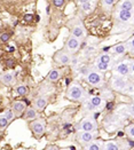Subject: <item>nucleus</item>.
Returning <instances> with one entry per match:
<instances>
[{"mask_svg": "<svg viewBox=\"0 0 134 150\" xmlns=\"http://www.w3.org/2000/svg\"><path fill=\"white\" fill-rule=\"evenodd\" d=\"M87 96L86 94V91L84 89L83 86H80L79 84L74 83V84H71L69 87H68V91H67V98L69 100L72 101H84Z\"/></svg>", "mask_w": 134, "mask_h": 150, "instance_id": "f257e3e1", "label": "nucleus"}, {"mask_svg": "<svg viewBox=\"0 0 134 150\" xmlns=\"http://www.w3.org/2000/svg\"><path fill=\"white\" fill-rule=\"evenodd\" d=\"M79 47H80V40H78L77 38H74L73 36H70L69 39L67 40V42H65L64 50L67 53H69L70 55H73V54H76L79 50Z\"/></svg>", "mask_w": 134, "mask_h": 150, "instance_id": "f03ea898", "label": "nucleus"}, {"mask_svg": "<svg viewBox=\"0 0 134 150\" xmlns=\"http://www.w3.org/2000/svg\"><path fill=\"white\" fill-rule=\"evenodd\" d=\"M86 79L93 86H101L103 84V75H102V72H99V71H95V70L89 71L86 75Z\"/></svg>", "mask_w": 134, "mask_h": 150, "instance_id": "7ed1b4c3", "label": "nucleus"}, {"mask_svg": "<svg viewBox=\"0 0 134 150\" xmlns=\"http://www.w3.org/2000/svg\"><path fill=\"white\" fill-rule=\"evenodd\" d=\"M71 36H73L74 38H77V39L80 40V41L86 37V29L82 21H77V22L72 25Z\"/></svg>", "mask_w": 134, "mask_h": 150, "instance_id": "20e7f679", "label": "nucleus"}, {"mask_svg": "<svg viewBox=\"0 0 134 150\" xmlns=\"http://www.w3.org/2000/svg\"><path fill=\"white\" fill-rule=\"evenodd\" d=\"M30 129L32 131V133L37 135V137H40L41 134H44L45 129H46V123L45 120L43 119H36L33 122L30 123Z\"/></svg>", "mask_w": 134, "mask_h": 150, "instance_id": "39448f33", "label": "nucleus"}, {"mask_svg": "<svg viewBox=\"0 0 134 150\" xmlns=\"http://www.w3.org/2000/svg\"><path fill=\"white\" fill-rule=\"evenodd\" d=\"M54 60L55 62L62 64V65H65V64H69L71 62V55L69 53H67L65 50H59L55 53L54 55Z\"/></svg>", "mask_w": 134, "mask_h": 150, "instance_id": "423d86ee", "label": "nucleus"}, {"mask_svg": "<svg viewBox=\"0 0 134 150\" xmlns=\"http://www.w3.org/2000/svg\"><path fill=\"white\" fill-rule=\"evenodd\" d=\"M132 12L118 9L116 13V22L118 23H128L132 21Z\"/></svg>", "mask_w": 134, "mask_h": 150, "instance_id": "0eeeda50", "label": "nucleus"}, {"mask_svg": "<svg viewBox=\"0 0 134 150\" xmlns=\"http://www.w3.org/2000/svg\"><path fill=\"white\" fill-rule=\"evenodd\" d=\"M79 127H80L84 132H93V131L96 129V122H95L93 118L87 117L84 120H82Z\"/></svg>", "mask_w": 134, "mask_h": 150, "instance_id": "6e6552de", "label": "nucleus"}, {"mask_svg": "<svg viewBox=\"0 0 134 150\" xmlns=\"http://www.w3.org/2000/svg\"><path fill=\"white\" fill-rule=\"evenodd\" d=\"M95 137H96V134L93 133V132H82L79 134L78 139H79V142L80 143H83L84 146H86V144L91 143L92 141H94Z\"/></svg>", "mask_w": 134, "mask_h": 150, "instance_id": "1a4fd4ad", "label": "nucleus"}, {"mask_svg": "<svg viewBox=\"0 0 134 150\" xmlns=\"http://www.w3.org/2000/svg\"><path fill=\"white\" fill-rule=\"evenodd\" d=\"M15 74L13 71H7L0 75V83H2L4 85H12L15 79Z\"/></svg>", "mask_w": 134, "mask_h": 150, "instance_id": "9d476101", "label": "nucleus"}, {"mask_svg": "<svg viewBox=\"0 0 134 150\" xmlns=\"http://www.w3.org/2000/svg\"><path fill=\"white\" fill-rule=\"evenodd\" d=\"M116 72H117V74H119L121 76H124V77H125V76H128L130 74H131L130 65H128L126 62L118 64V65L116 67Z\"/></svg>", "mask_w": 134, "mask_h": 150, "instance_id": "9b49d317", "label": "nucleus"}, {"mask_svg": "<svg viewBox=\"0 0 134 150\" xmlns=\"http://www.w3.org/2000/svg\"><path fill=\"white\" fill-rule=\"evenodd\" d=\"M112 87L117 91H124L126 87V81L121 77H115L112 79Z\"/></svg>", "mask_w": 134, "mask_h": 150, "instance_id": "f8f14e48", "label": "nucleus"}, {"mask_svg": "<svg viewBox=\"0 0 134 150\" xmlns=\"http://www.w3.org/2000/svg\"><path fill=\"white\" fill-rule=\"evenodd\" d=\"M12 110H13V112H14V115H16V116L21 115V113L25 110V103L23 101H15V102L13 103Z\"/></svg>", "mask_w": 134, "mask_h": 150, "instance_id": "ddd939ff", "label": "nucleus"}, {"mask_svg": "<svg viewBox=\"0 0 134 150\" xmlns=\"http://www.w3.org/2000/svg\"><path fill=\"white\" fill-rule=\"evenodd\" d=\"M62 77V71L60 69H53V70H50L49 71L48 76H47V79H48L49 81H57L60 78Z\"/></svg>", "mask_w": 134, "mask_h": 150, "instance_id": "4468645a", "label": "nucleus"}, {"mask_svg": "<svg viewBox=\"0 0 134 150\" xmlns=\"http://www.w3.org/2000/svg\"><path fill=\"white\" fill-rule=\"evenodd\" d=\"M47 103H48L47 98L40 96V98H38V99L35 101V103H33V104H35V109H36V110H43V109L46 108Z\"/></svg>", "mask_w": 134, "mask_h": 150, "instance_id": "2eb2a0df", "label": "nucleus"}, {"mask_svg": "<svg viewBox=\"0 0 134 150\" xmlns=\"http://www.w3.org/2000/svg\"><path fill=\"white\" fill-rule=\"evenodd\" d=\"M23 117H24V119H36L38 117V112H37V110L35 108H28L25 110V113Z\"/></svg>", "mask_w": 134, "mask_h": 150, "instance_id": "dca6fc26", "label": "nucleus"}, {"mask_svg": "<svg viewBox=\"0 0 134 150\" xmlns=\"http://www.w3.org/2000/svg\"><path fill=\"white\" fill-rule=\"evenodd\" d=\"M103 149V144L101 142H96V141H92L91 143L86 144L85 150H102Z\"/></svg>", "mask_w": 134, "mask_h": 150, "instance_id": "f3484780", "label": "nucleus"}, {"mask_svg": "<svg viewBox=\"0 0 134 150\" xmlns=\"http://www.w3.org/2000/svg\"><path fill=\"white\" fill-rule=\"evenodd\" d=\"M118 9L132 12V9H133V1H122L119 4V6H118Z\"/></svg>", "mask_w": 134, "mask_h": 150, "instance_id": "a211bd4d", "label": "nucleus"}, {"mask_svg": "<svg viewBox=\"0 0 134 150\" xmlns=\"http://www.w3.org/2000/svg\"><path fill=\"white\" fill-rule=\"evenodd\" d=\"M96 61L100 63H103V64L109 65L110 63H111V56H110L108 53H103V54H101V55L99 56Z\"/></svg>", "mask_w": 134, "mask_h": 150, "instance_id": "6ab92c4d", "label": "nucleus"}, {"mask_svg": "<svg viewBox=\"0 0 134 150\" xmlns=\"http://www.w3.org/2000/svg\"><path fill=\"white\" fill-rule=\"evenodd\" d=\"M89 102L92 103V105L94 107V109H98V108H100V107L102 105L103 100H102L101 96H93V98H91Z\"/></svg>", "mask_w": 134, "mask_h": 150, "instance_id": "aec40b11", "label": "nucleus"}, {"mask_svg": "<svg viewBox=\"0 0 134 150\" xmlns=\"http://www.w3.org/2000/svg\"><path fill=\"white\" fill-rule=\"evenodd\" d=\"M126 50H127V46L125 44H118L113 47V53L117 55H122L126 52Z\"/></svg>", "mask_w": 134, "mask_h": 150, "instance_id": "412c9836", "label": "nucleus"}, {"mask_svg": "<svg viewBox=\"0 0 134 150\" xmlns=\"http://www.w3.org/2000/svg\"><path fill=\"white\" fill-rule=\"evenodd\" d=\"M16 93L18 95H28L29 94V88L25 85H18L16 87Z\"/></svg>", "mask_w": 134, "mask_h": 150, "instance_id": "4be33fe9", "label": "nucleus"}, {"mask_svg": "<svg viewBox=\"0 0 134 150\" xmlns=\"http://www.w3.org/2000/svg\"><path fill=\"white\" fill-rule=\"evenodd\" d=\"M79 4H80V7L84 12L88 13L92 9V2L91 1H80Z\"/></svg>", "mask_w": 134, "mask_h": 150, "instance_id": "5701e85b", "label": "nucleus"}, {"mask_svg": "<svg viewBox=\"0 0 134 150\" xmlns=\"http://www.w3.org/2000/svg\"><path fill=\"white\" fill-rule=\"evenodd\" d=\"M102 150H119V147H118V144H116L113 142H108L104 144Z\"/></svg>", "mask_w": 134, "mask_h": 150, "instance_id": "b1692460", "label": "nucleus"}, {"mask_svg": "<svg viewBox=\"0 0 134 150\" xmlns=\"http://www.w3.org/2000/svg\"><path fill=\"white\" fill-rule=\"evenodd\" d=\"M126 133H127V135L131 138V140L133 141V138H134V125L133 124H131L130 126L126 127Z\"/></svg>", "mask_w": 134, "mask_h": 150, "instance_id": "393cba45", "label": "nucleus"}, {"mask_svg": "<svg viewBox=\"0 0 134 150\" xmlns=\"http://www.w3.org/2000/svg\"><path fill=\"white\" fill-rule=\"evenodd\" d=\"M14 112H13V110H11V109H7L5 112H4V117L9 122V120H12L13 118H14Z\"/></svg>", "mask_w": 134, "mask_h": 150, "instance_id": "a878e982", "label": "nucleus"}, {"mask_svg": "<svg viewBox=\"0 0 134 150\" xmlns=\"http://www.w3.org/2000/svg\"><path fill=\"white\" fill-rule=\"evenodd\" d=\"M83 108H84V110H86V111H93V110H94V107L92 105V103L89 102V100L84 102Z\"/></svg>", "mask_w": 134, "mask_h": 150, "instance_id": "bb28decb", "label": "nucleus"}, {"mask_svg": "<svg viewBox=\"0 0 134 150\" xmlns=\"http://www.w3.org/2000/svg\"><path fill=\"white\" fill-rule=\"evenodd\" d=\"M95 67H96V69L99 70V72H101V71H106L107 69H108V65L107 64H103V63H100L96 61L95 63Z\"/></svg>", "mask_w": 134, "mask_h": 150, "instance_id": "cd10ccee", "label": "nucleus"}, {"mask_svg": "<svg viewBox=\"0 0 134 150\" xmlns=\"http://www.w3.org/2000/svg\"><path fill=\"white\" fill-rule=\"evenodd\" d=\"M8 124H9V122H8L4 116H1V117H0V128H5Z\"/></svg>", "mask_w": 134, "mask_h": 150, "instance_id": "c85d7f7f", "label": "nucleus"}, {"mask_svg": "<svg viewBox=\"0 0 134 150\" xmlns=\"http://www.w3.org/2000/svg\"><path fill=\"white\" fill-rule=\"evenodd\" d=\"M8 39H9V33H7V32H5L0 36V41H2V42H6Z\"/></svg>", "mask_w": 134, "mask_h": 150, "instance_id": "c756f323", "label": "nucleus"}, {"mask_svg": "<svg viewBox=\"0 0 134 150\" xmlns=\"http://www.w3.org/2000/svg\"><path fill=\"white\" fill-rule=\"evenodd\" d=\"M53 5H54L55 7H62V6L64 5V1H63V0H54V1H53Z\"/></svg>", "mask_w": 134, "mask_h": 150, "instance_id": "7c9ffc66", "label": "nucleus"}, {"mask_svg": "<svg viewBox=\"0 0 134 150\" xmlns=\"http://www.w3.org/2000/svg\"><path fill=\"white\" fill-rule=\"evenodd\" d=\"M126 46H128V50H130V52L131 53H133V38H131L130 40H128V42L126 44Z\"/></svg>", "mask_w": 134, "mask_h": 150, "instance_id": "2f4dec72", "label": "nucleus"}, {"mask_svg": "<svg viewBox=\"0 0 134 150\" xmlns=\"http://www.w3.org/2000/svg\"><path fill=\"white\" fill-rule=\"evenodd\" d=\"M24 20L26 21V22H32V20H33V15H32V14H25Z\"/></svg>", "mask_w": 134, "mask_h": 150, "instance_id": "473e14b6", "label": "nucleus"}, {"mask_svg": "<svg viewBox=\"0 0 134 150\" xmlns=\"http://www.w3.org/2000/svg\"><path fill=\"white\" fill-rule=\"evenodd\" d=\"M102 2H103V5H104V6H109V7L113 6V4H115V1H113V0H104V1H102Z\"/></svg>", "mask_w": 134, "mask_h": 150, "instance_id": "72a5a7b5", "label": "nucleus"}, {"mask_svg": "<svg viewBox=\"0 0 134 150\" xmlns=\"http://www.w3.org/2000/svg\"><path fill=\"white\" fill-rule=\"evenodd\" d=\"M46 150H59V148H57L56 146H48V147L46 148Z\"/></svg>", "mask_w": 134, "mask_h": 150, "instance_id": "f704fd0d", "label": "nucleus"}, {"mask_svg": "<svg viewBox=\"0 0 134 150\" xmlns=\"http://www.w3.org/2000/svg\"><path fill=\"white\" fill-rule=\"evenodd\" d=\"M13 63H14V62H13L12 60H9V61H7V65H8V67H12Z\"/></svg>", "mask_w": 134, "mask_h": 150, "instance_id": "c9c22d12", "label": "nucleus"}]
</instances>
